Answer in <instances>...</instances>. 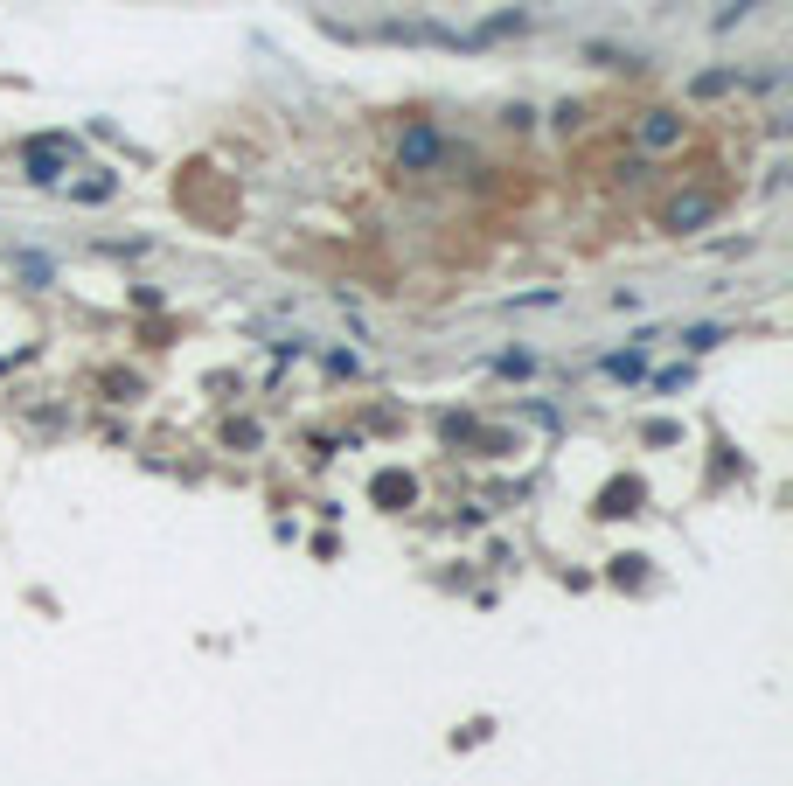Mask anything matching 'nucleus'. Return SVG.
<instances>
[{
    "label": "nucleus",
    "mask_w": 793,
    "mask_h": 786,
    "mask_svg": "<svg viewBox=\"0 0 793 786\" xmlns=\"http://www.w3.org/2000/svg\"><path fill=\"white\" fill-rule=\"evenodd\" d=\"M640 140H647V147H668V140H675V119H668V112H654V119H647V133H640Z\"/></svg>",
    "instance_id": "4"
},
{
    "label": "nucleus",
    "mask_w": 793,
    "mask_h": 786,
    "mask_svg": "<svg viewBox=\"0 0 793 786\" xmlns=\"http://www.w3.org/2000/svg\"><path fill=\"white\" fill-rule=\"evenodd\" d=\"M56 154H63V140H35V147H28V167H35V181H56Z\"/></svg>",
    "instance_id": "2"
},
{
    "label": "nucleus",
    "mask_w": 793,
    "mask_h": 786,
    "mask_svg": "<svg viewBox=\"0 0 793 786\" xmlns=\"http://www.w3.org/2000/svg\"><path fill=\"white\" fill-rule=\"evenodd\" d=\"M710 209H717V202H710V195H682V202H675V209H668V230H689V223H703V216H710Z\"/></svg>",
    "instance_id": "1"
},
{
    "label": "nucleus",
    "mask_w": 793,
    "mask_h": 786,
    "mask_svg": "<svg viewBox=\"0 0 793 786\" xmlns=\"http://www.w3.org/2000/svg\"><path fill=\"white\" fill-rule=\"evenodd\" d=\"M404 160H411V167L439 160V140H432V133H411V140H404Z\"/></svg>",
    "instance_id": "3"
}]
</instances>
